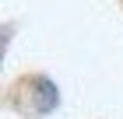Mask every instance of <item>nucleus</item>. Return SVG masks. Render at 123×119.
Segmentation results:
<instances>
[{
  "label": "nucleus",
  "mask_w": 123,
  "mask_h": 119,
  "mask_svg": "<svg viewBox=\"0 0 123 119\" xmlns=\"http://www.w3.org/2000/svg\"><path fill=\"white\" fill-rule=\"evenodd\" d=\"M14 105L25 116L42 119V116H49V112L60 109V91H56V84L49 81V77L32 74V77H21L14 84Z\"/></svg>",
  "instance_id": "obj_1"
}]
</instances>
